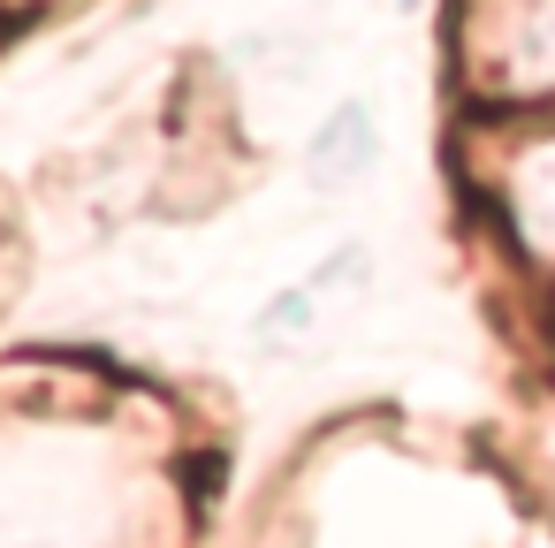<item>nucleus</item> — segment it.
I'll use <instances>...</instances> for the list:
<instances>
[{
  "label": "nucleus",
  "mask_w": 555,
  "mask_h": 548,
  "mask_svg": "<svg viewBox=\"0 0 555 548\" xmlns=\"http://www.w3.org/2000/svg\"><path fill=\"white\" fill-rule=\"evenodd\" d=\"M403 9H418V0H403Z\"/></svg>",
  "instance_id": "2"
},
{
  "label": "nucleus",
  "mask_w": 555,
  "mask_h": 548,
  "mask_svg": "<svg viewBox=\"0 0 555 548\" xmlns=\"http://www.w3.org/2000/svg\"><path fill=\"white\" fill-rule=\"evenodd\" d=\"M380 161V123H373V107H335L312 138H305V176L320 183V191H343V183H358L365 168Z\"/></svg>",
  "instance_id": "1"
}]
</instances>
